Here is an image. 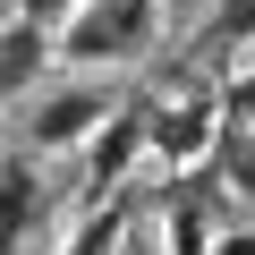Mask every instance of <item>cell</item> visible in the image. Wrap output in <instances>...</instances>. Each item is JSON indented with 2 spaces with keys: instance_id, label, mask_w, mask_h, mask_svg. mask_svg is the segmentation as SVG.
I'll list each match as a JSON object with an SVG mask.
<instances>
[{
  "instance_id": "1",
  "label": "cell",
  "mask_w": 255,
  "mask_h": 255,
  "mask_svg": "<svg viewBox=\"0 0 255 255\" xmlns=\"http://www.w3.org/2000/svg\"><path fill=\"white\" fill-rule=\"evenodd\" d=\"M170 34V0H68L51 17V60L60 68H136Z\"/></svg>"
},
{
  "instance_id": "2",
  "label": "cell",
  "mask_w": 255,
  "mask_h": 255,
  "mask_svg": "<svg viewBox=\"0 0 255 255\" xmlns=\"http://www.w3.org/2000/svg\"><path fill=\"white\" fill-rule=\"evenodd\" d=\"M221 85H179V94H162L153 102V119H145V162H162L170 179L179 170H204L213 162V145H221Z\"/></svg>"
},
{
  "instance_id": "3",
  "label": "cell",
  "mask_w": 255,
  "mask_h": 255,
  "mask_svg": "<svg viewBox=\"0 0 255 255\" xmlns=\"http://www.w3.org/2000/svg\"><path fill=\"white\" fill-rule=\"evenodd\" d=\"M119 94L102 85V77H68V85H34L26 94V128H17V145L26 153H77L94 128H102V111H111Z\"/></svg>"
},
{
  "instance_id": "4",
  "label": "cell",
  "mask_w": 255,
  "mask_h": 255,
  "mask_svg": "<svg viewBox=\"0 0 255 255\" xmlns=\"http://www.w3.org/2000/svg\"><path fill=\"white\" fill-rule=\"evenodd\" d=\"M145 119H153V94H119V102L102 111V128L77 145V153H85V196H94V204H111V196L128 187V170L145 162Z\"/></svg>"
},
{
  "instance_id": "5",
  "label": "cell",
  "mask_w": 255,
  "mask_h": 255,
  "mask_svg": "<svg viewBox=\"0 0 255 255\" xmlns=\"http://www.w3.org/2000/svg\"><path fill=\"white\" fill-rule=\"evenodd\" d=\"M51 230V170L26 145H0V255H26Z\"/></svg>"
},
{
  "instance_id": "6",
  "label": "cell",
  "mask_w": 255,
  "mask_h": 255,
  "mask_svg": "<svg viewBox=\"0 0 255 255\" xmlns=\"http://www.w3.org/2000/svg\"><path fill=\"white\" fill-rule=\"evenodd\" d=\"M221 213H230V196H221L213 162H204V170H179V179L162 187V247H170V255H204L213 230H221Z\"/></svg>"
},
{
  "instance_id": "7",
  "label": "cell",
  "mask_w": 255,
  "mask_h": 255,
  "mask_svg": "<svg viewBox=\"0 0 255 255\" xmlns=\"http://www.w3.org/2000/svg\"><path fill=\"white\" fill-rule=\"evenodd\" d=\"M51 68L60 60H51V26L43 17H26V9L0 17V102H26L34 85H51Z\"/></svg>"
},
{
  "instance_id": "8",
  "label": "cell",
  "mask_w": 255,
  "mask_h": 255,
  "mask_svg": "<svg viewBox=\"0 0 255 255\" xmlns=\"http://www.w3.org/2000/svg\"><path fill=\"white\" fill-rule=\"evenodd\" d=\"M128 230H136V221H128V204H85V213L60 230L51 255H128Z\"/></svg>"
},
{
  "instance_id": "9",
  "label": "cell",
  "mask_w": 255,
  "mask_h": 255,
  "mask_svg": "<svg viewBox=\"0 0 255 255\" xmlns=\"http://www.w3.org/2000/svg\"><path fill=\"white\" fill-rule=\"evenodd\" d=\"M213 179L230 204H255V128H221V145H213Z\"/></svg>"
},
{
  "instance_id": "10",
  "label": "cell",
  "mask_w": 255,
  "mask_h": 255,
  "mask_svg": "<svg viewBox=\"0 0 255 255\" xmlns=\"http://www.w3.org/2000/svg\"><path fill=\"white\" fill-rule=\"evenodd\" d=\"M221 119L230 128H255V43H238V60L221 68Z\"/></svg>"
},
{
  "instance_id": "11",
  "label": "cell",
  "mask_w": 255,
  "mask_h": 255,
  "mask_svg": "<svg viewBox=\"0 0 255 255\" xmlns=\"http://www.w3.org/2000/svg\"><path fill=\"white\" fill-rule=\"evenodd\" d=\"M204 255H255V221H221Z\"/></svg>"
}]
</instances>
